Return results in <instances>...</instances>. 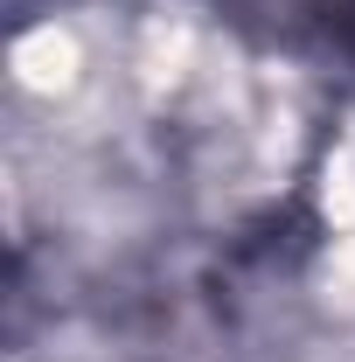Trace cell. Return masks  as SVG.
I'll return each instance as SVG.
<instances>
[{"label":"cell","instance_id":"6da1fadb","mask_svg":"<svg viewBox=\"0 0 355 362\" xmlns=\"http://www.w3.org/2000/svg\"><path fill=\"white\" fill-rule=\"evenodd\" d=\"M251 21H265L279 42L349 49L355 56V0H244Z\"/></svg>","mask_w":355,"mask_h":362}]
</instances>
